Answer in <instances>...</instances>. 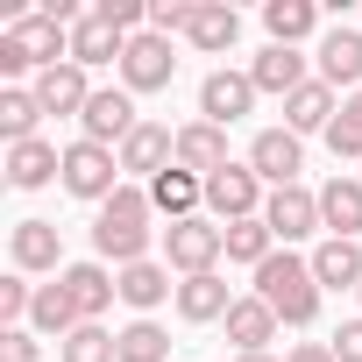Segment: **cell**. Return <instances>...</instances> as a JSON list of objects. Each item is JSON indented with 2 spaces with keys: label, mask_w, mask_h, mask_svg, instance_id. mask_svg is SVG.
Instances as JSON below:
<instances>
[{
  "label": "cell",
  "mask_w": 362,
  "mask_h": 362,
  "mask_svg": "<svg viewBox=\"0 0 362 362\" xmlns=\"http://www.w3.org/2000/svg\"><path fill=\"white\" fill-rule=\"evenodd\" d=\"M149 192H135V185H121L107 206H100V221H93V249L107 256V263H142V249H149Z\"/></svg>",
  "instance_id": "cell-1"
},
{
  "label": "cell",
  "mask_w": 362,
  "mask_h": 362,
  "mask_svg": "<svg viewBox=\"0 0 362 362\" xmlns=\"http://www.w3.org/2000/svg\"><path fill=\"white\" fill-rule=\"evenodd\" d=\"M256 298H263L284 327H313V320H320V277H313V263H298L291 249L256 270Z\"/></svg>",
  "instance_id": "cell-2"
},
{
  "label": "cell",
  "mask_w": 362,
  "mask_h": 362,
  "mask_svg": "<svg viewBox=\"0 0 362 362\" xmlns=\"http://www.w3.org/2000/svg\"><path fill=\"white\" fill-rule=\"evenodd\" d=\"M50 71V64H71V29H57L50 15H22L8 22V36H0V71Z\"/></svg>",
  "instance_id": "cell-3"
},
{
  "label": "cell",
  "mask_w": 362,
  "mask_h": 362,
  "mask_svg": "<svg viewBox=\"0 0 362 362\" xmlns=\"http://www.w3.org/2000/svg\"><path fill=\"white\" fill-rule=\"evenodd\" d=\"M163 256H170V270H185V277H206L221 256H228V228H214V221H170V235H163Z\"/></svg>",
  "instance_id": "cell-4"
},
{
  "label": "cell",
  "mask_w": 362,
  "mask_h": 362,
  "mask_svg": "<svg viewBox=\"0 0 362 362\" xmlns=\"http://www.w3.org/2000/svg\"><path fill=\"white\" fill-rule=\"evenodd\" d=\"M114 170H121V156L78 135V142L64 149V192H71V199H100V206H107V199L121 192V185H114Z\"/></svg>",
  "instance_id": "cell-5"
},
{
  "label": "cell",
  "mask_w": 362,
  "mask_h": 362,
  "mask_svg": "<svg viewBox=\"0 0 362 362\" xmlns=\"http://www.w3.org/2000/svg\"><path fill=\"white\" fill-rule=\"evenodd\" d=\"M206 206H214V221H221V228H235V221H256V214H263V177H256L249 163H228V170H214V177H206Z\"/></svg>",
  "instance_id": "cell-6"
},
{
  "label": "cell",
  "mask_w": 362,
  "mask_h": 362,
  "mask_svg": "<svg viewBox=\"0 0 362 362\" xmlns=\"http://www.w3.org/2000/svg\"><path fill=\"white\" fill-rule=\"evenodd\" d=\"M170 71H177V57H170V36H128V57H121V78H128V93H156V86H170Z\"/></svg>",
  "instance_id": "cell-7"
},
{
  "label": "cell",
  "mask_w": 362,
  "mask_h": 362,
  "mask_svg": "<svg viewBox=\"0 0 362 362\" xmlns=\"http://www.w3.org/2000/svg\"><path fill=\"white\" fill-rule=\"evenodd\" d=\"M78 128H86V142H100V149H114V142H128L142 121H135V100L114 86V93H93L86 100V114H78Z\"/></svg>",
  "instance_id": "cell-8"
},
{
  "label": "cell",
  "mask_w": 362,
  "mask_h": 362,
  "mask_svg": "<svg viewBox=\"0 0 362 362\" xmlns=\"http://www.w3.org/2000/svg\"><path fill=\"white\" fill-rule=\"evenodd\" d=\"M263 221H270L277 242H298V235L320 228V192H305V185H277V192L263 199Z\"/></svg>",
  "instance_id": "cell-9"
},
{
  "label": "cell",
  "mask_w": 362,
  "mask_h": 362,
  "mask_svg": "<svg viewBox=\"0 0 362 362\" xmlns=\"http://www.w3.org/2000/svg\"><path fill=\"white\" fill-rule=\"evenodd\" d=\"M249 107H256V78H249V71H214V78L199 86V114H206L214 128L242 121Z\"/></svg>",
  "instance_id": "cell-10"
},
{
  "label": "cell",
  "mask_w": 362,
  "mask_h": 362,
  "mask_svg": "<svg viewBox=\"0 0 362 362\" xmlns=\"http://www.w3.org/2000/svg\"><path fill=\"white\" fill-rule=\"evenodd\" d=\"M177 163V135L163 128V121H142L128 142H121V170H142V177H163Z\"/></svg>",
  "instance_id": "cell-11"
},
{
  "label": "cell",
  "mask_w": 362,
  "mask_h": 362,
  "mask_svg": "<svg viewBox=\"0 0 362 362\" xmlns=\"http://www.w3.org/2000/svg\"><path fill=\"white\" fill-rule=\"evenodd\" d=\"M177 170H192V177H214V170H228V128H214V121L177 128Z\"/></svg>",
  "instance_id": "cell-12"
},
{
  "label": "cell",
  "mask_w": 362,
  "mask_h": 362,
  "mask_svg": "<svg viewBox=\"0 0 362 362\" xmlns=\"http://www.w3.org/2000/svg\"><path fill=\"white\" fill-rule=\"evenodd\" d=\"M249 170L270 177V185H298V135L291 128H263L249 142Z\"/></svg>",
  "instance_id": "cell-13"
},
{
  "label": "cell",
  "mask_w": 362,
  "mask_h": 362,
  "mask_svg": "<svg viewBox=\"0 0 362 362\" xmlns=\"http://www.w3.org/2000/svg\"><path fill=\"white\" fill-rule=\"evenodd\" d=\"M320 228H334L341 242L362 235V177H327L320 185Z\"/></svg>",
  "instance_id": "cell-14"
},
{
  "label": "cell",
  "mask_w": 362,
  "mask_h": 362,
  "mask_svg": "<svg viewBox=\"0 0 362 362\" xmlns=\"http://www.w3.org/2000/svg\"><path fill=\"white\" fill-rule=\"evenodd\" d=\"M128 57V36L107 22V15H86L78 29H71V64L86 71V64H121Z\"/></svg>",
  "instance_id": "cell-15"
},
{
  "label": "cell",
  "mask_w": 362,
  "mask_h": 362,
  "mask_svg": "<svg viewBox=\"0 0 362 362\" xmlns=\"http://www.w3.org/2000/svg\"><path fill=\"white\" fill-rule=\"evenodd\" d=\"M64 291H71V305H78V320H100L114 298H121V277H107L100 263H71L64 277H57Z\"/></svg>",
  "instance_id": "cell-16"
},
{
  "label": "cell",
  "mask_w": 362,
  "mask_h": 362,
  "mask_svg": "<svg viewBox=\"0 0 362 362\" xmlns=\"http://www.w3.org/2000/svg\"><path fill=\"white\" fill-rule=\"evenodd\" d=\"M36 100H43V114H86L93 86L78 64H50V71H36Z\"/></svg>",
  "instance_id": "cell-17"
},
{
  "label": "cell",
  "mask_w": 362,
  "mask_h": 362,
  "mask_svg": "<svg viewBox=\"0 0 362 362\" xmlns=\"http://www.w3.org/2000/svg\"><path fill=\"white\" fill-rule=\"evenodd\" d=\"M362 78V29H327L320 36V86H355Z\"/></svg>",
  "instance_id": "cell-18"
},
{
  "label": "cell",
  "mask_w": 362,
  "mask_h": 362,
  "mask_svg": "<svg viewBox=\"0 0 362 362\" xmlns=\"http://www.w3.org/2000/svg\"><path fill=\"white\" fill-rule=\"evenodd\" d=\"M50 177H64V156L36 135V142H15L8 149V185H22V192H36V185H50Z\"/></svg>",
  "instance_id": "cell-19"
},
{
  "label": "cell",
  "mask_w": 362,
  "mask_h": 362,
  "mask_svg": "<svg viewBox=\"0 0 362 362\" xmlns=\"http://www.w3.org/2000/svg\"><path fill=\"white\" fill-rule=\"evenodd\" d=\"M206 199V177H192V170H163V177H149V206L156 214H170V221H192V206Z\"/></svg>",
  "instance_id": "cell-20"
},
{
  "label": "cell",
  "mask_w": 362,
  "mask_h": 362,
  "mask_svg": "<svg viewBox=\"0 0 362 362\" xmlns=\"http://www.w3.org/2000/svg\"><path fill=\"white\" fill-rule=\"evenodd\" d=\"M185 36H192L199 50H235V36H242V15L228 8V0H192V22H185Z\"/></svg>",
  "instance_id": "cell-21"
},
{
  "label": "cell",
  "mask_w": 362,
  "mask_h": 362,
  "mask_svg": "<svg viewBox=\"0 0 362 362\" xmlns=\"http://www.w3.org/2000/svg\"><path fill=\"white\" fill-rule=\"evenodd\" d=\"M249 78H256V93H284V100H291L298 86H313V78H305V57L284 50V43H270V50L249 64Z\"/></svg>",
  "instance_id": "cell-22"
},
{
  "label": "cell",
  "mask_w": 362,
  "mask_h": 362,
  "mask_svg": "<svg viewBox=\"0 0 362 362\" xmlns=\"http://www.w3.org/2000/svg\"><path fill=\"white\" fill-rule=\"evenodd\" d=\"M121 298H128L135 313H156L163 298H177L170 263H149V256H142V263H128V270H121Z\"/></svg>",
  "instance_id": "cell-23"
},
{
  "label": "cell",
  "mask_w": 362,
  "mask_h": 362,
  "mask_svg": "<svg viewBox=\"0 0 362 362\" xmlns=\"http://www.w3.org/2000/svg\"><path fill=\"white\" fill-rule=\"evenodd\" d=\"M228 341H235L242 355H263V348L277 341V313H270L263 298H235V313H228Z\"/></svg>",
  "instance_id": "cell-24"
},
{
  "label": "cell",
  "mask_w": 362,
  "mask_h": 362,
  "mask_svg": "<svg viewBox=\"0 0 362 362\" xmlns=\"http://www.w3.org/2000/svg\"><path fill=\"white\" fill-rule=\"evenodd\" d=\"M263 29H270V43L298 50V43L320 29V8H313V0H270V8H263Z\"/></svg>",
  "instance_id": "cell-25"
},
{
  "label": "cell",
  "mask_w": 362,
  "mask_h": 362,
  "mask_svg": "<svg viewBox=\"0 0 362 362\" xmlns=\"http://www.w3.org/2000/svg\"><path fill=\"white\" fill-rule=\"evenodd\" d=\"M177 313L206 327V320H228V313H235V298H228V284L206 270V277H185V284H177Z\"/></svg>",
  "instance_id": "cell-26"
},
{
  "label": "cell",
  "mask_w": 362,
  "mask_h": 362,
  "mask_svg": "<svg viewBox=\"0 0 362 362\" xmlns=\"http://www.w3.org/2000/svg\"><path fill=\"white\" fill-rule=\"evenodd\" d=\"M284 128L291 135H313V128H334V86H298L291 100H284Z\"/></svg>",
  "instance_id": "cell-27"
},
{
  "label": "cell",
  "mask_w": 362,
  "mask_h": 362,
  "mask_svg": "<svg viewBox=\"0 0 362 362\" xmlns=\"http://www.w3.org/2000/svg\"><path fill=\"white\" fill-rule=\"evenodd\" d=\"M313 277H320V284H334V291H341V284H355V291H362V249H355V242H341V235H327V242L313 249Z\"/></svg>",
  "instance_id": "cell-28"
},
{
  "label": "cell",
  "mask_w": 362,
  "mask_h": 362,
  "mask_svg": "<svg viewBox=\"0 0 362 362\" xmlns=\"http://www.w3.org/2000/svg\"><path fill=\"white\" fill-rule=\"evenodd\" d=\"M29 320H36V334H57V341H64L71 327H86L64 284H36V305H29Z\"/></svg>",
  "instance_id": "cell-29"
},
{
  "label": "cell",
  "mask_w": 362,
  "mask_h": 362,
  "mask_svg": "<svg viewBox=\"0 0 362 362\" xmlns=\"http://www.w3.org/2000/svg\"><path fill=\"white\" fill-rule=\"evenodd\" d=\"M36 121H43V100L36 93H22V86L0 93V135H8V149L15 142H36Z\"/></svg>",
  "instance_id": "cell-30"
},
{
  "label": "cell",
  "mask_w": 362,
  "mask_h": 362,
  "mask_svg": "<svg viewBox=\"0 0 362 362\" xmlns=\"http://www.w3.org/2000/svg\"><path fill=\"white\" fill-rule=\"evenodd\" d=\"M15 270H57V228L50 221H22L15 228Z\"/></svg>",
  "instance_id": "cell-31"
},
{
  "label": "cell",
  "mask_w": 362,
  "mask_h": 362,
  "mask_svg": "<svg viewBox=\"0 0 362 362\" xmlns=\"http://www.w3.org/2000/svg\"><path fill=\"white\" fill-rule=\"evenodd\" d=\"M228 256L263 270V263L277 256V235H270V221H263V214H256V221H235V228H228Z\"/></svg>",
  "instance_id": "cell-32"
},
{
  "label": "cell",
  "mask_w": 362,
  "mask_h": 362,
  "mask_svg": "<svg viewBox=\"0 0 362 362\" xmlns=\"http://www.w3.org/2000/svg\"><path fill=\"white\" fill-rule=\"evenodd\" d=\"M64 362H121V334H107L100 320H86V327L64 334Z\"/></svg>",
  "instance_id": "cell-33"
},
{
  "label": "cell",
  "mask_w": 362,
  "mask_h": 362,
  "mask_svg": "<svg viewBox=\"0 0 362 362\" xmlns=\"http://www.w3.org/2000/svg\"><path fill=\"white\" fill-rule=\"evenodd\" d=\"M163 355H170V334H163L156 320L121 327V362H163Z\"/></svg>",
  "instance_id": "cell-34"
},
{
  "label": "cell",
  "mask_w": 362,
  "mask_h": 362,
  "mask_svg": "<svg viewBox=\"0 0 362 362\" xmlns=\"http://www.w3.org/2000/svg\"><path fill=\"white\" fill-rule=\"evenodd\" d=\"M327 149H334V156H362V93H355V100L334 114V128H327Z\"/></svg>",
  "instance_id": "cell-35"
},
{
  "label": "cell",
  "mask_w": 362,
  "mask_h": 362,
  "mask_svg": "<svg viewBox=\"0 0 362 362\" xmlns=\"http://www.w3.org/2000/svg\"><path fill=\"white\" fill-rule=\"evenodd\" d=\"M192 22V0H149V29L170 36V29H185Z\"/></svg>",
  "instance_id": "cell-36"
},
{
  "label": "cell",
  "mask_w": 362,
  "mask_h": 362,
  "mask_svg": "<svg viewBox=\"0 0 362 362\" xmlns=\"http://www.w3.org/2000/svg\"><path fill=\"white\" fill-rule=\"evenodd\" d=\"M29 305H36V284H22V277H8V284H0V320H8V327H15Z\"/></svg>",
  "instance_id": "cell-37"
},
{
  "label": "cell",
  "mask_w": 362,
  "mask_h": 362,
  "mask_svg": "<svg viewBox=\"0 0 362 362\" xmlns=\"http://www.w3.org/2000/svg\"><path fill=\"white\" fill-rule=\"evenodd\" d=\"M93 15H107V22L121 29V36H135V22H142L149 8H142V0H100V8H93Z\"/></svg>",
  "instance_id": "cell-38"
},
{
  "label": "cell",
  "mask_w": 362,
  "mask_h": 362,
  "mask_svg": "<svg viewBox=\"0 0 362 362\" xmlns=\"http://www.w3.org/2000/svg\"><path fill=\"white\" fill-rule=\"evenodd\" d=\"M43 348H36V334L29 327H8V334H0V362H36Z\"/></svg>",
  "instance_id": "cell-39"
},
{
  "label": "cell",
  "mask_w": 362,
  "mask_h": 362,
  "mask_svg": "<svg viewBox=\"0 0 362 362\" xmlns=\"http://www.w3.org/2000/svg\"><path fill=\"white\" fill-rule=\"evenodd\" d=\"M334 362H362V320H348L334 334Z\"/></svg>",
  "instance_id": "cell-40"
},
{
  "label": "cell",
  "mask_w": 362,
  "mask_h": 362,
  "mask_svg": "<svg viewBox=\"0 0 362 362\" xmlns=\"http://www.w3.org/2000/svg\"><path fill=\"white\" fill-rule=\"evenodd\" d=\"M284 362H334V341H298Z\"/></svg>",
  "instance_id": "cell-41"
},
{
  "label": "cell",
  "mask_w": 362,
  "mask_h": 362,
  "mask_svg": "<svg viewBox=\"0 0 362 362\" xmlns=\"http://www.w3.org/2000/svg\"><path fill=\"white\" fill-rule=\"evenodd\" d=\"M242 362H270V355H242Z\"/></svg>",
  "instance_id": "cell-42"
}]
</instances>
